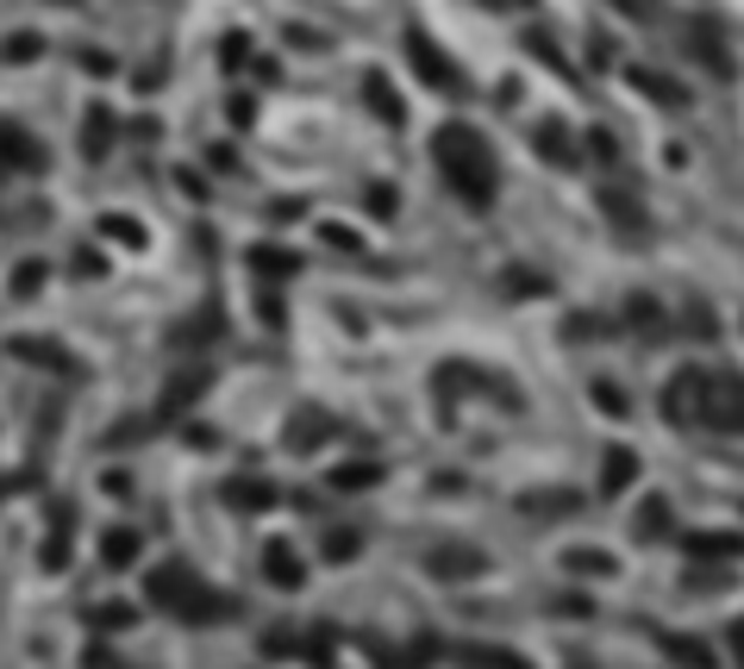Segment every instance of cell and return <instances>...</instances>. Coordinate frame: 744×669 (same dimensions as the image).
<instances>
[{
	"instance_id": "15",
	"label": "cell",
	"mask_w": 744,
	"mask_h": 669,
	"mask_svg": "<svg viewBox=\"0 0 744 669\" xmlns=\"http://www.w3.org/2000/svg\"><path fill=\"white\" fill-rule=\"evenodd\" d=\"M0 57H7V63H32V57H45V38H38V32H13V38L0 45Z\"/></svg>"
},
{
	"instance_id": "14",
	"label": "cell",
	"mask_w": 744,
	"mask_h": 669,
	"mask_svg": "<svg viewBox=\"0 0 744 669\" xmlns=\"http://www.w3.org/2000/svg\"><path fill=\"white\" fill-rule=\"evenodd\" d=\"M375 482H382L375 463H338V470H332V488H375Z\"/></svg>"
},
{
	"instance_id": "5",
	"label": "cell",
	"mask_w": 744,
	"mask_h": 669,
	"mask_svg": "<svg viewBox=\"0 0 744 669\" xmlns=\"http://www.w3.org/2000/svg\"><path fill=\"white\" fill-rule=\"evenodd\" d=\"M263 575H270L275 589H300L307 582V570H300V557H295V545H263Z\"/></svg>"
},
{
	"instance_id": "25",
	"label": "cell",
	"mask_w": 744,
	"mask_h": 669,
	"mask_svg": "<svg viewBox=\"0 0 744 669\" xmlns=\"http://www.w3.org/2000/svg\"><path fill=\"white\" fill-rule=\"evenodd\" d=\"M370 213H375V220H388V213H395V188H370Z\"/></svg>"
},
{
	"instance_id": "11",
	"label": "cell",
	"mask_w": 744,
	"mask_h": 669,
	"mask_svg": "<svg viewBox=\"0 0 744 669\" xmlns=\"http://www.w3.org/2000/svg\"><path fill=\"white\" fill-rule=\"evenodd\" d=\"M138 550H145V538H138L132 525H120V532H107V538H100V557H107L113 570H132V563H138Z\"/></svg>"
},
{
	"instance_id": "13",
	"label": "cell",
	"mask_w": 744,
	"mask_h": 669,
	"mask_svg": "<svg viewBox=\"0 0 744 669\" xmlns=\"http://www.w3.org/2000/svg\"><path fill=\"white\" fill-rule=\"evenodd\" d=\"M632 475H638V463H632V450H607V475H600V488H607V495H620V488L632 482Z\"/></svg>"
},
{
	"instance_id": "19",
	"label": "cell",
	"mask_w": 744,
	"mask_h": 669,
	"mask_svg": "<svg viewBox=\"0 0 744 669\" xmlns=\"http://www.w3.org/2000/svg\"><path fill=\"white\" fill-rule=\"evenodd\" d=\"M100 232H107V238H120V245H145V225L120 220V213H113V220H100Z\"/></svg>"
},
{
	"instance_id": "23",
	"label": "cell",
	"mask_w": 744,
	"mask_h": 669,
	"mask_svg": "<svg viewBox=\"0 0 744 669\" xmlns=\"http://www.w3.org/2000/svg\"><path fill=\"white\" fill-rule=\"evenodd\" d=\"M88 620H95V625H125V620H132V607H120V600H107V607H95Z\"/></svg>"
},
{
	"instance_id": "27",
	"label": "cell",
	"mask_w": 744,
	"mask_h": 669,
	"mask_svg": "<svg viewBox=\"0 0 744 669\" xmlns=\"http://www.w3.org/2000/svg\"><path fill=\"white\" fill-rule=\"evenodd\" d=\"M250 120H257V100L238 95V100H232V125H250Z\"/></svg>"
},
{
	"instance_id": "18",
	"label": "cell",
	"mask_w": 744,
	"mask_h": 669,
	"mask_svg": "<svg viewBox=\"0 0 744 669\" xmlns=\"http://www.w3.org/2000/svg\"><path fill=\"white\" fill-rule=\"evenodd\" d=\"M689 550H707V557H732V550H744L739 538H720V532H695L689 538Z\"/></svg>"
},
{
	"instance_id": "21",
	"label": "cell",
	"mask_w": 744,
	"mask_h": 669,
	"mask_svg": "<svg viewBox=\"0 0 744 669\" xmlns=\"http://www.w3.org/2000/svg\"><path fill=\"white\" fill-rule=\"evenodd\" d=\"M320 238H325V245H338V250H363V238H357L350 225H320Z\"/></svg>"
},
{
	"instance_id": "9",
	"label": "cell",
	"mask_w": 744,
	"mask_h": 669,
	"mask_svg": "<svg viewBox=\"0 0 744 669\" xmlns=\"http://www.w3.org/2000/svg\"><path fill=\"white\" fill-rule=\"evenodd\" d=\"M320 438H332V420H325L320 407H300L295 425H288V445H295V450H313Z\"/></svg>"
},
{
	"instance_id": "3",
	"label": "cell",
	"mask_w": 744,
	"mask_h": 669,
	"mask_svg": "<svg viewBox=\"0 0 744 669\" xmlns=\"http://www.w3.org/2000/svg\"><path fill=\"white\" fill-rule=\"evenodd\" d=\"M407 57H413V70H420L425 82H432V88H450V95L463 88V75H457V63H445V50L432 45V38H425L420 25L407 32Z\"/></svg>"
},
{
	"instance_id": "17",
	"label": "cell",
	"mask_w": 744,
	"mask_h": 669,
	"mask_svg": "<svg viewBox=\"0 0 744 669\" xmlns=\"http://www.w3.org/2000/svg\"><path fill=\"white\" fill-rule=\"evenodd\" d=\"M432 570L438 575H470V570H482V557H470V550H438Z\"/></svg>"
},
{
	"instance_id": "10",
	"label": "cell",
	"mask_w": 744,
	"mask_h": 669,
	"mask_svg": "<svg viewBox=\"0 0 744 669\" xmlns=\"http://www.w3.org/2000/svg\"><path fill=\"white\" fill-rule=\"evenodd\" d=\"M363 95H370L375 120L400 125V113H407V107H400V95H395V88H388V75H382V70H370V75H363Z\"/></svg>"
},
{
	"instance_id": "12",
	"label": "cell",
	"mask_w": 744,
	"mask_h": 669,
	"mask_svg": "<svg viewBox=\"0 0 744 669\" xmlns=\"http://www.w3.org/2000/svg\"><path fill=\"white\" fill-rule=\"evenodd\" d=\"M250 270H257V275H270V282H275V275H295V270H300V257H295V250L263 245V250H250Z\"/></svg>"
},
{
	"instance_id": "6",
	"label": "cell",
	"mask_w": 744,
	"mask_h": 669,
	"mask_svg": "<svg viewBox=\"0 0 744 669\" xmlns=\"http://www.w3.org/2000/svg\"><path fill=\"white\" fill-rule=\"evenodd\" d=\"M225 500L238 507V513H270L275 507V488L263 475H238V482H225Z\"/></svg>"
},
{
	"instance_id": "2",
	"label": "cell",
	"mask_w": 744,
	"mask_h": 669,
	"mask_svg": "<svg viewBox=\"0 0 744 669\" xmlns=\"http://www.w3.org/2000/svg\"><path fill=\"white\" fill-rule=\"evenodd\" d=\"M432 150H438L445 182L470 200V207H488V200H495V157H488V138H482L475 125H445V132L432 138Z\"/></svg>"
},
{
	"instance_id": "7",
	"label": "cell",
	"mask_w": 744,
	"mask_h": 669,
	"mask_svg": "<svg viewBox=\"0 0 744 669\" xmlns=\"http://www.w3.org/2000/svg\"><path fill=\"white\" fill-rule=\"evenodd\" d=\"M200 395H207V370H182L170 388H163V420L188 413V400H200Z\"/></svg>"
},
{
	"instance_id": "1",
	"label": "cell",
	"mask_w": 744,
	"mask_h": 669,
	"mask_svg": "<svg viewBox=\"0 0 744 669\" xmlns=\"http://www.w3.org/2000/svg\"><path fill=\"white\" fill-rule=\"evenodd\" d=\"M150 607H163V614H175V620H188V625L238 620V595L207 589L188 563H157V570H150Z\"/></svg>"
},
{
	"instance_id": "22",
	"label": "cell",
	"mask_w": 744,
	"mask_h": 669,
	"mask_svg": "<svg viewBox=\"0 0 744 669\" xmlns=\"http://www.w3.org/2000/svg\"><path fill=\"white\" fill-rule=\"evenodd\" d=\"M45 275H50V263H20V275H13V288H20V295H32V288H38Z\"/></svg>"
},
{
	"instance_id": "24",
	"label": "cell",
	"mask_w": 744,
	"mask_h": 669,
	"mask_svg": "<svg viewBox=\"0 0 744 669\" xmlns=\"http://www.w3.org/2000/svg\"><path fill=\"white\" fill-rule=\"evenodd\" d=\"M595 400H600V413H625V395L613 388V382H600V388H595Z\"/></svg>"
},
{
	"instance_id": "20",
	"label": "cell",
	"mask_w": 744,
	"mask_h": 669,
	"mask_svg": "<svg viewBox=\"0 0 744 669\" xmlns=\"http://www.w3.org/2000/svg\"><path fill=\"white\" fill-rule=\"evenodd\" d=\"M13 350H25V363H63V345H38V338H20Z\"/></svg>"
},
{
	"instance_id": "26",
	"label": "cell",
	"mask_w": 744,
	"mask_h": 669,
	"mask_svg": "<svg viewBox=\"0 0 744 669\" xmlns=\"http://www.w3.org/2000/svg\"><path fill=\"white\" fill-rule=\"evenodd\" d=\"M82 70H95V75H113V57H107V50H82Z\"/></svg>"
},
{
	"instance_id": "8",
	"label": "cell",
	"mask_w": 744,
	"mask_h": 669,
	"mask_svg": "<svg viewBox=\"0 0 744 669\" xmlns=\"http://www.w3.org/2000/svg\"><path fill=\"white\" fill-rule=\"evenodd\" d=\"M113 132H120V125H113V107H95V113H88V125H82V150L100 163V157L113 150Z\"/></svg>"
},
{
	"instance_id": "4",
	"label": "cell",
	"mask_w": 744,
	"mask_h": 669,
	"mask_svg": "<svg viewBox=\"0 0 744 669\" xmlns=\"http://www.w3.org/2000/svg\"><path fill=\"white\" fill-rule=\"evenodd\" d=\"M0 157H7V170H25V175H38L50 163L45 145H38L32 132H20L13 120H0Z\"/></svg>"
},
{
	"instance_id": "16",
	"label": "cell",
	"mask_w": 744,
	"mask_h": 669,
	"mask_svg": "<svg viewBox=\"0 0 744 669\" xmlns=\"http://www.w3.org/2000/svg\"><path fill=\"white\" fill-rule=\"evenodd\" d=\"M363 550V538L357 532H325V563H350Z\"/></svg>"
}]
</instances>
